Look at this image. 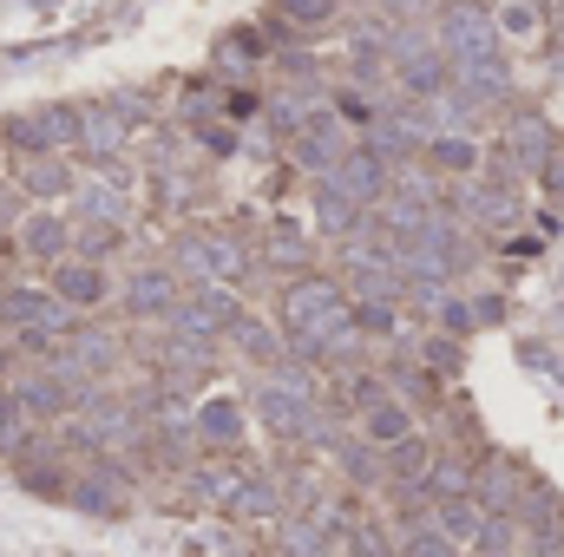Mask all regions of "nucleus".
I'll list each match as a JSON object with an SVG mask.
<instances>
[{"instance_id":"nucleus-1","label":"nucleus","mask_w":564,"mask_h":557,"mask_svg":"<svg viewBox=\"0 0 564 557\" xmlns=\"http://www.w3.org/2000/svg\"><path fill=\"white\" fill-rule=\"evenodd\" d=\"M394 79H401L408 99H446V92H453V53H446V46L394 40Z\"/></svg>"},{"instance_id":"nucleus-2","label":"nucleus","mask_w":564,"mask_h":557,"mask_svg":"<svg viewBox=\"0 0 564 557\" xmlns=\"http://www.w3.org/2000/svg\"><path fill=\"white\" fill-rule=\"evenodd\" d=\"M492 13L479 7V0H453L446 13H440V46L453 53V66H466V59H486V53H499L492 46Z\"/></svg>"},{"instance_id":"nucleus-3","label":"nucleus","mask_w":564,"mask_h":557,"mask_svg":"<svg viewBox=\"0 0 564 557\" xmlns=\"http://www.w3.org/2000/svg\"><path fill=\"white\" fill-rule=\"evenodd\" d=\"M7 144H13V151H26V157H59L66 144H79V112H66V106L26 112V119H13V125H7Z\"/></svg>"},{"instance_id":"nucleus-4","label":"nucleus","mask_w":564,"mask_h":557,"mask_svg":"<svg viewBox=\"0 0 564 557\" xmlns=\"http://www.w3.org/2000/svg\"><path fill=\"white\" fill-rule=\"evenodd\" d=\"M322 184H328V190H341L348 204L375 210V204H381V197L394 190V164H381V157H375V151L361 144V151H348V157H341V164H335V171H328Z\"/></svg>"},{"instance_id":"nucleus-5","label":"nucleus","mask_w":564,"mask_h":557,"mask_svg":"<svg viewBox=\"0 0 564 557\" xmlns=\"http://www.w3.org/2000/svg\"><path fill=\"white\" fill-rule=\"evenodd\" d=\"M348 151H355V144L341 139V119H335V112H308V119L295 125V164H308L315 177H328Z\"/></svg>"},{"instance_id":"nucleus-6","label":"nucleus","mask_w":564,"mask_h":557,"mask_svg":"<svg viewBox=\"0 0 564 557\" xmlns=\"http://www.w3.org/2000/svg\"><path fill=\"white\" fill-rule=\"evenodd\" d=\"M46 288L79 315V308H99V302H112V276H106V263H86V256H66V263H53V276Z\"/></svg>"},{"instance_id":"nucleus-7","label":"nucleus","mask_w":564,"mask_h":557,"mask_svg":"<svg viewBox=\"0 0 564 557\" xmlns=\"http://www.w3.org/2000/svg\"><path fill=\"white\" fill-rule=\"evenodd\" d=\"M13 243H20V256H33V263H66V256H73V223H66L59 210H33V217H20Z\"/></svg>"},{"instance_id":"nucleus-8","label":"nucleus","mask_w":564,"mask_h":557,"mask_svg":"<svg viewBox=\"0 0 564 557\" xmlns=\"http://www.w3.org/2000/svg\"><path fill=\"white\" fill-rule=\"evenodd\" d=\"M486 518H492V512H486L473 492H466V499H440V505H433V525H440V532H446L459 551H479V538H486Z\"/></svg>"},{"instance_id":"nucleus-9","label":"nucleus","mask_w":564,"mask_h":557,"mask_svg":"<svg viewBox=\"0 0 564 557\" xmlns=\"http://www.w3.org/2000/svg\"><path fill=\"white\" fill-rule=\"evenodd\" d=\"M361 439H368L375 452H388V446H401V439H414V407H408L401 394H388V401H375V407L361 414Z\"/></svg>"},{"instance_id":"nucleus-10","label":"nucleus","mask_w":564,"mask_h":557,"mask_svg":"<svg viewBox=\"0 0 564 557\" xmlns=\"http://www.w3.org/2000/svg\"><path fill=\"white\" fill-rule=\"evenodd\" d=\"M177 302H184L177 270H139V276L126 282V308H132V315H171Z\"/></svg>"},{"instance_id":"nucleus-11","label":"nucleus","mask_w":564,"mask_h":557,"mask_svg":"<svg viewBox=\"0 0 564 557\" xmlns=\"http://www.w3.org/2000/svg\"><path fill=\"white\" fill-rule=\"evenodd\" d=\"M328 538H335V525L322 518V512H282V551L289 557H328Z\"/></svg>"},{"instance_id":"nucleus-12","label":"nucleus","mask_w":564,"mask_h":557,"mask_svg":"<svg viewBox=\"0 0 564 557\" xmlns=\"http://www.w3.org/2000/svg\"><path fill=\"white\" fill-rule=\"evenodd\" d=\"M243 479H250L243 466H197V472H191V499L210 505V512H230L237 492H243Z\"/></svg>"},{"instance_id":"nucleus-13","label":"nucleus","mask_w":564,"mask_h":557,"mask_svg":"<svg viewBox=\"0 0 564 557\" xmlns=\"http://www.w3.org/2000/svg\"><path fill=\"white\" fill-rule=\"evenodd\" d=\"M191 433H197L204 446H224V452H230V446L243 439V407H237V401H204V407L191 414Z\"/></svg>"},{"instance_id":"nucleus-14","label":"nucleus","mask_w":564,"mask_h":557,"mask_svg":"<svg viewBox=\"0 0 564 557\" xmlns=\"http://www.w3.org/2000/svg\"><path fill=\"white\" fill-rule=\"evenodd\" d=\"M506 144H512V164H519V171H545V157H552V132H545L539 112H519L512 132H506Z\"/></svg>"},{"instance_id":"nucleus-15","label":"nucleus","mask_w":564,"mask_h":557,"mask_svg":"<svg viewBox=\"0 0 564 557\" xmlns=\"http://www.w3.org/2000/svg\"><path fill=\"white\" fill-rule=\"evenodd\" d=\"M426 164L440 177H473L479 171V144L466 139V132H440V139H426Z\"/></svg>"},{"instance_id":"nucleus-16","label":"nucleus","mask_w":564,"mask_h":557,"mask_svg":"<svg viewBox=\"0 0 564 557\" xmlns=\"http://www.w3.org/2000/svg\"><path fill=\"white\" fill-rule=\"evenodd\" d=\"M224 518H243V525H250V518H282V485L270 472H250L243 492H237V505H230Z\"/></svg>"},{"instance_id":"nucleus-17","label":"nucleus","mask_w":564,"mask_h":557,"mask_svg":"<svg viewBox=\"0 0 564 557\" xmlns=\"http://www.w3.org/2000/svg\"><path fill=\"white\" fill-rule=\"evenodd\" d=\"M237 348H243L250 361H263V368H282V361H289V335L263 328L257 315H243V321H237Z\"/></svg>"},{"instance_id":"nucleus-18","label":"nucleus","mask_w":564,"mask_h":557,"mask_svg":"<svg viewBox=\"0 0 564 557\" xmlns=\"http://www.w3.org/2000/svg\"><path fill=\"white\" fill-rule=\"evenodd\" d=\"M20 184H26L40 204H53V197L73 190V171H66V157H26V164H20Z\"/></svg>"},{"instance_id":"nucleus-19","label":"nucleus","mask_w":564,"mask_h":557,"mask_svg":"<svg viewBox=\"0 0 564 557\" xmlns=\"http://www.w3.org/2000/svg\"><path fill=\"white\" fill-rule=\"evenodd\" d=\"M381 459H388V479H394V485H421L426 472H433V446H426L421 433L401 439V446H388Z\"/></svg>"},{"instance_id":"nucleus-20","label":"nucleus","mask_w":564,"mask_h":557,"mask_svg":"<svg viewBox=\"0 0 564 557\" xmlns=\"http://www.w3.org/2000/svg\"><path fill=\"white\" fill-rule=\"evenodd\" d=\"M421 485H426L433 505H440V499H466V492H473V466L453 459V452H433V472H426Z\"/></svg>"},{"instance_id":"nucleus-21","label":"nucleus","mask_w":564,"mask_h":557,"mask_svg":"<svg viewBox=\"0 0 564 557\" xmlns=\"http://www.w3.org/2000/svg\"><path fill=\"white\" fill-rule=\"evenodd\" d=\"M33 433H40V419L26 414L13 394H0V459H20L33 446Z\"/></svg>"},{"instance_id":"nucleus-22","label":"nucleus","mask_w":564,"mask_h":557,"mask_svg":"<svg viewBox=\"0 0 564 557\" xmlns=\"http://www.w3.org/2000/svg\"><path fill=\"white\" fill-rule=\"evenodd\" d=\"M79 144H86V151H119V144H126V119H119L112 106L79 112Z\"/></svg>"},{"instance_id":"nucleus-23","label":"nucleus","mask_w":564,"mask_h":557,"mask_svg":"<svg viewBox=\"0 0 564 557\" xmlns=\"http://www.w3.org/2000/svg\"><path fill=\"white\" fill-rule=\"evenodd\" d=\"M394 551H401V557H459V545H453L433 518H414V525L401 532V545H394Z\"/></svg>"},{"instance_id":"nucleus-24","label":"nucleus","mask_w":564,"mask_h":557,"mask_svg":"<svg viewBox=\"0 0 564 557\" xmlns=\"http://www.w3.org/2000/svg\"><path fill=\"white\" fill-rule=\"evenodd\" d=\"M276 13L289 20V26L308 33V26H328V20L341 13V0H276Z\"/></svg>"},{"instance_id":"nucleus-25","label":"nucleus","mask_w":564,"mask_h":557,"mask_svg":"<svg viewBox=\"0 0 564 557\" xmlns=\"http://www.w3.org/2000/svg\"><path fill=\"white\" fill-rule=\"evenodd\" d=\"M79 223H126L119 190H79Z\"/></svg>"},{"instance_id":"nucleus-26","label":"nucleus","mask_w":564,"mask_h":557,"mask_svg":"<svg viewBox=\"0 0 564 557\" xmlns=\"http://www.w3.org/2000/svg\"><path fill=\"white\" fill-rule=\"evenodd\" d=\"M355 328L381 341V335H394V328H401V315H394V302H355Z\"/></svg>"},{"instance_id":"nucleus-27","label":"nucleus","mask_w":564,"mask_h":557,"mask_svg":"<svg viewBox=\"0 0 564 557\" xmlns=\"http://www.w3.org/2000/svg\"><path fill=\"white\" fill-rule=\"evenodd\" d=\"M270 263H289V270H295V263H308V243H302V230H295V223H276V230H270Z\"/></svg>"},{"instance_id":"nucleus-28","label":"nucleus","mask_w":564,"mask_h":557,"mask_svg":"<svg viewBox=\"0 0 564 557\" xmlns=\"http://www.w3.org/2000/svg\"><path fill=\"white\" fill-rule=\"evenodd\" d=\"M348 557H394V545L381 538V525H348Z\"/></svg>"},{"instance_id":"nucleus-29","label":"nucleus","mask_w":564,"mask_h":557,"mask_svg":"<svg viewBox=\"0 0 564 557\" xmlns=\"http://www.w3.org/2000/svg\"><path fill=\"white\" fill-rule=\"evenodd\" d=\"M499 26L506 33H539V0H506L499 7Z\"/></svg>"},{"instance_id":"nucleus-30","label":"nucleus","mask_w":564,"mask_h":557,"mask_svg":"<svg viewBox=\"0 0 564 557\" xmlns=\"http://www.w3.org/2000/svg\"><path fill=\"white\" fill-rule=\"evenodd\" d=\"M440 321H446V335L459 341V335H473L479 315H473V302H453V295H446V302H440Z\"/></svg>"},{"instance_id":"nucleus-31","label":"nucleus","mask_w":564,"mask_h":557,"mask_svg":"<svg viewBox=\"0 0 564 557\" xmlns=\"http://www.w3.org/2000/svg\"><path fill=\"white\" fill-rule=\"evenodd\" d=\"M426 368H440V374H453V368H459V348H453V335H446V341H426Z\"/></svg>"},{"instance_id":"nucleus-32","label":"nucleus","mask_w":564,"mask_h":557,"mask_svg":"<svg viewBox=\"0 0 564 557\" xmlns=\"http://www.w3.org/2000/svg\"><path fill=\"white\" fill-rule=\"evenodd\" d=\"M545 171H552V190H564V157H545Z\"/></svg>"}]
</instances>
